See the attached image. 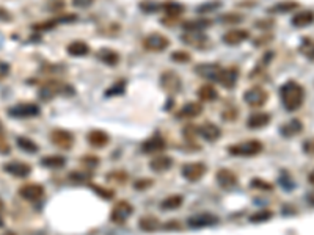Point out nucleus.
Here are the masks:
<instances>
[{
    "mask_svg": "<svg viewBox=\"0 0 314 235\" xmlns=\"http://www.w3.org/2000/svg\"><path fill=\"white\" fill-rule=\"evenodd\" d=\"M250 187H251V188H256V190H262V191H272V190H274V185L269 184V182H265L264 179H258V177L251 179Z\"/></svg>",
    "mask_w": 314,
    "mask_h": 235,
    "instance_id": "42",
    "label": "nucleus"
},
{
    "mask_svg": "<svg viewBox=\"0 0 314 235\" xmlns=\"http://www.w3.org/2000/svg\"><path fill=\"white\" fill-rule=\"evenodd\" d=\"M41 113L39 105L32 103V102H22V103H16L11 109H8V115L13 118H20V119H27V118H35Z\"/></svg>",
    "mask_w": 314,
    "mask_h": 235,
    "instance_id": "3",
    "label": "nucleus"
},
{
    "mask_svg": "<svg viewBox=\"0 0 314 235\" xmlns=\"http://www.w3.org/2000/svg\"><path fill=\"white\" fill-rule=\"evenodd\" d=\"M90 179H91V174H90V173H82V171H79V173H73V174H71V180H74L76 184L88 182Z\"/></svg>",
    "mask_w": 314,
    "mask_h": 235,
    "instance_id": "49",
    "label": "nucleus"
},
{
    "mask_svg": "<svg viewBox=\"0 0 314 235\" xmlns=\"http://www.w3.org/2000/svg\"><path fill=\"white\" fill-rule=\"evenodd\" d=\"M91 188L94 190V193H98L102 199H113V196H115L113 190H110V188H104L101 185H91Z\"/></svg>",
    "mask_w": 314,
    "mask_h": 235,
    "instance_id": "44",
    "label": "nucleus"
},
{
    "mask_svg": "<svg viewBox=\"0 0 314 235\" xmlns=\"http://www.w3.org/2000/svg\"><path fill=\"white\" fill-rule=\"evenodd\" d=\"M222 5L220 0H211V2H206V4H201L198 8H197V13L200 14H206V13H211L214 10H217L219 7Z\"/></svg>",
    "mask_w": 314,
    "mask_h": 235,
    "instance_id": "40",
    "label": "nucleus"
},
{
    "mask_svg": "<svg viewBox=\"0 0 314 235\" xmlns=\"http://www.w3.org/2000/svg\"><path fill=\"white\" fill-rule=\"evenodd\" d=\"M274 215L275 213L272 212L270 208H262V210H258V212H255L253 215L250 217V221L251 223H265V221H270L272 218H274Z\"/></svg>",
    "mask_w": 314,
    "mask_h": 235,
    "instance_id": "38",
    "label": "nucleus"
},
{
    "mask_svg": "<svg viewBox=\"0 0 314 235\" xmlns=\"http://www.w3.org/2000/svg\"><path fill=\"white\" fill-rule=\"evenodd\" d=\"M83 163L87 165L88 169H91V168H94V166L99 163V160H98L96 157H85V159H83Z\"/></svg>",
    "mask_w": 314,
    "mask_h": 235,
    "instance_id": "58",
    "label": "nucleus"
},
{
    "mask_svg": "<svg viewBox=\"0 0 314 235\" xmlns=\"http://www.w3.org/2000/svg\"><path fill=\"white\" fill-rule=\"evenodd\" d=\"M39 165L44 166V168H49V169H60L66 165V159L61 157V155H46L39 160Z\"/></svg>",
    "mask_w": 314,
    "mask_h": 235,
    "instance_id": "32",
    "label": "nucleus"
},
{
    "mask_svg": "<svg viewBox=\"0 0 314 235\" xmlns=\"http://www.w3.org/2000/svg\"><path fill=\"white\" fill-rule=\"evenodd\" d=\"M141 10L143 11H146V13H154V11H157V10H160L162 8V5L160 4H157V2H153V0H144V2H141Z\"/></svg>",
    "mask_w": 314,
    "mask_h": 235,
    "instance_id": "47",
    "label": "nucleus"
},
{
    "mask_svg": "<svg viewBox=\"0 0 314 235\" xmlns=\"http://www.w3.org/2000/svg\"><path fill=\"white\" fill-rule=\"evenodd\" d=\"M306 201H308V204H311V205L314 207V190H312V191H309V193H308Z\"/></svg>",
    "mask_w": 314,
    "mask_h": 235,
    "instance_id": "59",
    "label": "nucleus"
},
{
    "mask_svg": "<svg viewBox=\"0 0 314 235\" xmlns=\"http://www.w3.org/2000/svg\"><path fill=\"white\" fill-rule=\"evenodd\" d=\"M203 113V105L198 102H187L182 105V109L176 113L178 119H192Z\"/></svg>",
    "mask_w": 314,
    "mask_h": 235,
    "instance_id": "22",
    "label": "nucleus"
},
{
    "mask_svg": "<svg viewBox=\"0 0 314 235\" xmlns=\"http://www.w3.org/2000/svg\"><path fill=\"white\" fill-rule=\"evenodd\" d=\"M264 144L259 140H247L237 144L228 146V152L234 157H256L262 152Z\"/></svg>",
    "mask_w": 314,
    "mask_h": 235,
    "instance_id": "2",
    "label": "nucleus"
},
{
    "mask_svg": "<svg viewBox=\"0 0 314 235\" xmlns=\"http://www.w3.org/2000/svg\"><path fill=\"white\" fill-rule=\"evenodd\" d=\"M280 97H281V103L284 107V110L292 113V112H297L302 109L306 93H305V88L299 82L287 80L280 88Z\"/></svg>",
    "mask_w": 314,
    "mask_h": 235,
    "instance_id": "1",
    "label": "nucleus"
},
{
    "mask_svg": "<svg viewBox=\"0 0 314 235\" xmlns=\"http://www.w3.org/2000/svg\"><path fill=\"white\" fill-rule=\"evenodd\" d=\"M106 179H109L110 182H115V184H126V180H128V174L124 173V171H112V173H109L106 176Z\"/></svg>",
    "mask_w": 314,
    "mask_h": 235,
    "instance_id": "41",
    "label": "nucleus"
},
{
    "mask_svg": "<svg viewBox=\"0 0 314 235\" xmlns=\"http://www.w3.org/2000/svg\"><path fill=\"white\" fill-rule=\"evenodd\" d=\"M220 71H222V66L217 65V63H201V65H198L195 68V72L200 77H203L206 80H214V82H217Z\"/></svg>",
    "mask_w": 314,
    "mask_h": 235,
    "instance_id": "20",
    "label": "nucleus"
},
{
    "mask_svg": "<svg viewBox=\"0 0 314 235\" xmlns=\"http://www.w3.org/2000/svg\"><path fill=\"white\" fill-rule=\"evenodd\" d=\"M2 210H4V202L0 201V213H2Z\"/></svg>",
    "mask_w": 314,
    "mask_h": 235,
    "instance_id": "61",
    "label": "nucleus"
},
{
    "mask_svg": "<svg viewBox=\"0 0 314 235\" xmlns=\"http://www.w3.org/2000/svg\"><path fill=\"white\" fill-rule=\"evenodd\" d=\"M0 152H2V154L10 152V146H8V143H7V140H5L2 132H0Z\"/></svg>",
    "mask_w": 314,
    "mask_h": 235,
    "instance_id": "57",
    "label": "nucleus"
},
{
    "mask_svg": "<svg viewBox=\"0 0 314 235\" xmlns=\"http://www.w3.org/2000/svg\"><path fill=\"white\" fill-rule=\"evenodd\" d=\"M11 20H13V14L8 10L0 7V22H11Z\"/></svg>",
    "mask_w": 314,
    "mask_h": 235,
    "instance_id": "55",
    "label": "nucleus"
},
{
    "mask_svg": "<svg viewBox=\"0 0 314 235\" xmlns=\"http://www.w3.org/2000/svg\"><path fill=\"white\" fill-rule=\"evenodd\" d=\"M165 147H166V141L157 134V135H153L148 140L143 141L141 151L146 152V154H160Z\"/></svg>",
    "mask_w": 314,
    "mask_h": 235,
    "instance_id": "18",
    "label": "nucleus"
},
{
    "mask_svg": "<svg viewBox=\"0 0 314 235\" xmlns=\"http://www.w3.org/2000/svg\"><path fill=\"white\" fill-rule=\"evenodd\" d=\"M181 41L195 49H204L209 42V36L204 35V32H184L181 35Z\"/></svg>",
    "mask_w": 314,
    "mask_h": 235,
    "instance_id": "15",
    "label": "nucleus"
},
{
    "mask_svg": "<svg viewBox=\"0 0 314 235\" xmlns=\"http://www.w3.org/2000/svg\"><path fill=\"white\" fill-rule=\"evenodd\" d=\"M302 151L306 154V155H311L314 157V137L312 138H308L302 143Z\"/></svg>",
    "mask_w": 314,
    "mask_h": 235,
    "instance_id": "48",
    "label": "nucleus"
},
{
    "mask_svg": "<svg viewBox=\"0 0 314 235\" xmlns=\"http://www.w3.org/2000/svg\"><path fill=\"white\" fill-rule=\"evenodd\" d=\"M175 160L170 155L165 154H157L151 162H150V168L154 171V173H166L168 169H172Z\"/></svg>",
    "mask_w": 314,
    "mask_h": 235,
    "instance_id": "23",
    "label": "nucleus"
},
{
    "mask_svg": "<svg viewBox=\"0 0 314 235\" xmlns=\"http://www.w3.org/2000/svg\"><path fill=\"white\" fill-rule=\"evenodd\" d=\"M124 91H126V82L124 80H116L112 87H109L107 90H106V96L107 97H112V96H121V94H124Z\"/></svg>",
    "mask_w": 314,
    "mask_h": 235,
    "instance_id": "39",
    "label": "nucleus"
},
{
    "mask_svg": "<svg viewBox=\"0 0 314 235\" xmlns=\"http://www.w3.org/2000/svg\"><path fill=\"white\" fill-rule=\"evenodd\" d=\"M87 140L90 143V146L96 147V149H102L106 147L109 143H110V137L107 132H104L101 129H94V130H90L88 135H87Z\"/></svg>",
    "mask_w": 314,
    "mask_h": 235,
    "instance_id": "25",
    "label": "nucleus"
},
{
    "mask_svg": "<svg viewBox=\"0 0 314 235\" xmlns=\"http://www.w3.org/2000/svg\"><path fill=\"white\" fill-rule=\"evenodd\" d=\"M239 80V68L237 66H229V68H222L217 83H220L223 88L231 90L237 85Z\"/></svg>",
    "mask_w": 314,
    "mask_h": 235,
    "instance_id": "14",
    "label": "nucleus"
},
{
    "mask_svg": "<svg viewBox=\"0 0 314 235\" xmlns=\"http://www.w3.org/2000/svg\"><path fill=\"white\" fill-rule=\"evenodd\" d=\"M160 87L168 94H178L182 90V80L175 71H165L160 75Z\"/></svg>",
    "mask_w": 314,
    "mask_h": 235,
    "instance_id": "7",
    "label": "nucleus"
},
{
    "mask_svg": "<svg viewBox=\"0 0 314 235\" xmlns=\"http://www.w3.org/2000/svg\"><path fill=\"white\" fill-rule=\"evenodd\" d=\"M16 143H17V147L22 149L24 152H29V154L38 152V144H36L33 140L27 138V137H17V138H16Z\"/></svg>",
    "mask_w": 314,
    "mask_h": 235,
    "instance_id": "37",
    "label": "nucleus"
},
{
    "mask_svg": "<svg viewBox=\"0 0 314 235\" xmlns=\"http://www.w3.org/2000/svg\"><path fill=\"white\" fill-rule=\"evenodd\" d=\"M170 46V39L162 33H150L143 38V47L148 52H163Z\"/></svg>",
    "mask_w": 314,
    "mask_h": 235,
    "instance_id": "5",
    "label": "nucleus"
},
{
    "mask_svg": "<svg viewBox=\"0 0 314 235\" xmlns=\"http://www.w3.org/2000/svg\"><path fill=\"white\" fill-rule=\"evenodd\" d=\"M4 171L8 174H11L13 177H19V179H26L32 174V166L26 162L20 160H13L4 165Z\"/></svg>",
    "mask_w": 314,
    "mask_h": 235,
    "instance_id": "13",
    "label": "nucleus"
},
{
    "mask_svg": "<svg viewBox=\"0 0 314 235\" xmlns=\"http://www.w3.org/2000/svg\"><path fill=\"white\" fill-rule=\"evenodd\" d=\"M303 129H305L303 122L297 118H292L283 125H280V134L284 138H294V137H299L303 132Z\"/></svg>",
    "mask_w": 314,
    "mask_h": 235,
    "instance_id": "17",
    "label": "nucleus"
},
{
    "mask_svg": "<svg viewBox=\"0 0 314 235\" xmlns=\"http://www.w3.org/2000/svg\"><path fill=\"white\" fill-rule=\"evenodd\" d=\"M197 134H198V127H195V125H187L185 130H184V135L187 138H195Z\"/></svg>",
    "mask_w": 314,
    "mask_h": 235,
    "instance_id": "56",
    "label": "nucleus"
},
{
    "mask_svg": "<svg viewBox=\"0 0 314 235\" xmlns=\"http://www.w3.org/2000/svg\"><path fill=\"white\" fill-rule=\"evenodd\" d=\"M151 185H153V180H151V179H137V180L134 182V188H135V190H148Z\"/></svg>",
    "mask_w": 314,
    "mask_h": 235,
    "instance_id": "51",
    "label": "nucleus"
},
{
    "mask_svg": "<svg viewBox=\"0 0 314 235\" xmlns=\"http://www.w3.org/2000/svg\"><path fill=\"white\" fill-rule=\"evenodd\" d=\"M198 97H200L203 102H212V100H215V99L219 97V93H217V90L212 87V85L206 83V85H203V87H200V90H198Z\"/></svg>",
    "mask_w": 314,
    "mask_h": 235,
    "instance_id": "36",
    "label": "nucleus"
},
{
    "mask_svg": "<svg viewBox=\"0 0 314 235\" xmlns=\"http://www.w3.org/2000/svg\"><path fill=\"white\" fill-rule=\"evenodd\" d=\"M51 141L54 146L63 149V151H68L74 146V135L65 129H55L51 132Z\"/></svg>",
    "mask_w": 314,
    "mask_h": 235,
    "instance_id": "11",
    "label": "nucleus"
},
{
    "mask_svg": "<svg viewBox=\"0 0 314 235\" xmlns=\"http://www.w3.org/2000/svg\"><path fill=\"white\" fill-rule=\"evenodd\" d=\"M207 171V166L203 162H190L185 163L181 169V174L188 182H198Z\"/></svg>",
    "mask_w": 314,
    "mask_h": 235,
    "instance_id": "9",
    "label": "nucleus"
},
{
    "mask_svg": "<svg viewBox=\"0 0 314 235\" xmlns=\"http://www.w3.org/2000/svg\"><path fill=\"white\" fill-rule=\"evenodd\" d=\"M308 182H309L311 185H314V169H312L311 173L308 174Z\"/></svg>",
    "mask_w": 314,
    "mask_h": 235,
    "instance_id": "60",
    "label": "nucleus"
},
{
    "mask_svg": "<svg viewBox=\"0 0 314 235\" xmlns=\"http://www.w3.org/2000/svg\"><path fill=\"white\" fill-rule=\"evenodd\" d=\"M10 71H11V66H10V63L7 61H2L0 60V80H4L10 75Z\"/></svg>",
    "mask_w": 314,
    "mask_h": 235,
    "instance_id": "52",
    "label": "nucleus"
},
{
    "mask_svg": "<svg viewBox=\"0 0 314 235\" xmlns=\"http://www.w3.org/2000/svg\"><path fill=\"white\" fill-rule=\"evenodd\" d=\"M198 134L206 140V141H217L220 137H222V130H220V127L214 122H204L203 125L198 127Z\"/></svg>",
    "mask_w": 314,
    "mask_h": 235,
    "instance_id": "24",
    "label": "nucleus"
},
{
    "mask_svg": "<svg viewBox=\"0 0 314 235\" xmlns=\"http://www.w3.org/2000/svg\"><path fill=\"white\" fill-rule=\"evenodd\" d=\"M66 50L71 57H76V58L77 57H85L90 52V46L87 44L85 41H73L71 44L66 47Z\"/></svg>",
    "mask_w": 314,
    "mask_h": 235,
    "instance_id": "31",
    "label": "nucleus"
},
{
    "mask_svg": "<svg viewBox=\"0 0 314 235\" xmlns=\"http://www.w3.org/2000/svg\"><path fill=\"white\" fill-rule=\"evenodd\" d=\"M211 25H212V20L207 19V17H197V19L184 20L182 22L184 32H204Z\"/></svg>",
    "mask_w": 314,
    "mask_h": 235,
    "instance_id": "26",
    "label": "nucleus"
},
{
    "mask_svg": "<svg viewBox=\"0 0 314 235\" xmlns=\"http://www.w3.org/2000/svg\"><path fill=\"white\" fill-rule=\"evenodd\" d=\"M132 213H134V205L131 202L119 201L113 205V208L110 212V220L115 224H123L131 218Z\"/></svg>",
    "mask_w": 314,
    "mask_h": 235,
    "instance_id": "8",
    "label": "nucleus"
},
{
    "mask_svg": "<svg viewBox=\"0 0 314 235\" xmlns=\"http://www.w3.org/2000/svg\"><path fill=\"white\" fill-rule=\"evenodd\" d=\"M4 235H16L14 232H7V233H4Z\"/></svg>",
    "mask_w": 314,
    "mask_h": 235,
    "instance_id": "62",
    "label": "nucleus"
},
{
    "mask_svg": "<svg viewBox=\"0 0 314 235\" xmlns=\"http://www.w3.org/2000/svg\"><path fill=\"white\" fill-rule=\"evenodd\" d=\"M184 204V198L181 195H172L168 198H165L160 202V208L163 212H170V210H178Z\"/></svg>",
    "mask_w": 314,
    "mask_h": 235,
    "instance_id": "34",
    "label": "nucleus"
},
{
    "mask_svg": "<svg viewBox=\"0 0 314 235\" xmlns=\"http://www.w3.org/2000/svg\"><path fill=\"white\" fill-rule=\"evenodd\" d=\"M172 60L176 61V63H188L190 61V54L184 52V50H175L172 54Z\"/></svg>",
    "mask_w": 314,
    "mask_h": 235,
    "instance_id": "46",
    "label": "nucleus"
},
{
    "mask_svg": "<svg viewBox=\"0 0 314 235\" xmlns=\"http://www.w3.org/2000/svg\"><path fill=\"white\" fill-rule=\"evenodd\" d=\"M270 121H272L270 113L258 112V113H253V115L248 116L247 127H248V129H253V130H259V129H264V127H267L270 124Z\"/></svg>",
    "mask_w": 314,
    "mask_h": 235,
    "instance_id": "21",
    "label": "nucleus"
},
{
    "mask_svg": "<svg viewBox=\"0 0 314 235\" xmlns=\"http://www.w3.org/2000/svg\"><path fill=\"white\" fill-rule=\"evenodd\" d=\"M237 109H234V107H228L226 110H223V113H222V116H223V119L225 121H236L237 119Z\"/></svg>",
    "mask_w": 314,
    "mask_h": 235,
    "instance_id": "50",
    "label": "nucleus"
},
{
    "mask_svg": "<svg viewBox=\"0 0 314 235\" xmlns=\"http://www.w3.org/2000/svg\"><path fill=\"white\" fill-rule=\"evenodd\" d=\"M269 99V93L262 88V87H251L250 90H247L244 93V102L251 107V109H258V107H262L265 105Z\"/></svg>",
    "mask_w": 314,
    "mask_h": 235,
    "instance_id": "4",
    "label": "nucleus"
},
{
    "mask_svg": "<svg viewBox=\"0 0 314 235\" xmlns=\"http://www.w3.org/2000/svg\"><path fill=\"white\" fill-rule=\"evenodd\" d=\"M17 193H19L20 198H24L26 201L36 202V201L44 198L46 190H44V187L41 185V184H26V185H22V187L19 188Z\"/></svg>",
    "mask_w": 314,
    "mask_h": 235,
    "instance_id": "10",
    "label": "nucleus"
},
{
    "mask_svg": "<svg viewBox=\"0 0 314 235\" xmlns=\"http://www.w3.org/2000/svg\"><path fill=\"white\" fill-rule=\"evenodd\" d=\"M272 39H274V36H272V35H262V36H259V38H256V39H255L253 46L261 47V46L267 44V42H270Z\"/></svg>",
    "mask_w": 314,
    "mask_h": 235,
    "instance_id": "53",
    "label": "nucleus"
},
{
    "mask_svg": "<svg viewBox=\"0 0 314 235\" xmlns=\"http://www.w3.org/2000/svg\"><path fill=\"white\" fill-rule=\"evenodd\" d=\"M250 38V32L245 29H233L228 30L223 35V42L226 46H239L244 41H247Z\"/></svg>",
    "mask_w": 314,
    "mask_h": 235,
    "instance_id": "19",
    "label": "nucleus"
},
{
    "mask_svg": "<svg viewBox=\"0 0 314 235\" xmlns=\"http://www.w3.org/2000/svg\"><path fill=\"white\" fill-rule=\"evenodd\" d=\"M55 25H58L57 19H52V20H47V22L35 24V25H33V30H36V32H47V30H52Z\"/></svg>",
    "mask_w": 314,
    "mask_h": 235,
    "instance_id": "45",
    "label": "nucleus"
},
{
    "mask_svg": "<svg viewBox=\"0 0 314 235\" xmlns=\"http://www.w3.org/2000/svg\"><path fill=\"white\" fill-rule=\"evenodd\" d=\"M220 20L223 24H239L244 20V16L239 13H226L220 17Z\"/></svg>",
    "mask_w": 314,
    "mask_h": 235,
    "instance_id": "43",
    "label": "nucleus"
},
{
    "mask_svg": "<svg viewBox=\"0 0 314 235\" xmlns=\"http://www.w3.org/2000/svg\"><path fill=\"white\" fill-rule=\"evenodd\" d=\"M299 52L309 61H314V39L309 36H303L300 39V46H299Z\"/></svg>",
    "mask_w": 314,
    "mask_h": 235,
    "instance_id": "33",
    "label": "nucleus"
},
{
    "mask_svg": "<svg viewBox=\"0 0 314 235\" xmlns=\"http://www.w3.org/2000/svg\"><path fill=\"white\" fill-rule=\"evenodd\" d=\"M162 10L165 11L166 17H172V19H179V16L185 11L184 5H181L179 2H175V0H166V2H163Z\"/></svg>",
    "mask_w": 314,
    "mask_h": 235,
    "instance_id": "30",
    "label": "nucleus"
},
{
    "mask_svg": "<svg viewBox=\"0 0 314 235\" xmlns=\"http://www.w3.org/2000/svg\"><path fill=\"white\" fill-rule=\"evenodd\" d=\"M65 91H69L71 94H74V90L71 87H68V85L61 83L58 80H49L43 85V88H41L39 91V97L43 100H51L52 97H55L57 94L60 93H65Z\"/></svg>",
    "mask_w": 314,
    "mask_h": 235,
    "instance_id": "6",
    "label": "nucleus"
},
{
    "mask_svg": "<svg viewBox=\"0 0 314 235\" xmlns=\"http://www.w3.org/2000/svg\"><path fill=\"white\" fill-rule=\"evenodd\" d=\"M96 57L104 63V65L107 66H116L119 63V55L118 52H115L113 49H109V47H102L98 50Z\"/></svg>",
    "mask_w": 314,
    "mask_h": 235,
    "instance_id": "29",
    "label": "nucleus"
},
{
    "mask_svg": "<svg viewBox=\"0 0 314 235\" xmlns=\"http://www.w3.org/2000/svg\"><path fill=\"white\" fill-rule=\"evenodd\" d=\"M299 7H300V4L296 2V0H283V2H277L275 5H272L270 8H267V13H270V14H286V13L297 10Z\"/></svg>",
    "mask_w": 314,
    "mask_h": 235,
    "instance_id": "28",
    "label": "nucleus"
},
{
    "mask_svg": "<svg viewBox=\"0 0 314 235\" xmlns=\"http://www.w3.org/2000/svg\"><path fill=\"white\" fill-rule=\"evenodd\" d=\"M94 0H73V5L77 7V8H83V10H87L93 5Z\"/></svg>",
    "mask_w": 314,
    "mask_h": 235,
    "instance_id": "54",
    "label": "nucleus"
},
{
    "mask_svg": "<svg viewBox=\"0 0 314 235\" xmlns=\"http://www.w3.org/2000/svg\"><path fill=\"white\" fill-rule=\"evenodd\" d=\"M215 180L225 190H231V188H234L239 184L237 174L234 173V171L228 169V168H222V169L217 171V173H215Z\"/></svg>",
    "mask_w": 314,
    "mask_h": 235,
    "instance_id": "16",
    "label": "nucleus"
},
{
    "mask_svg": "<svg viewBox=\"0 0 314 235\" xmlns=\"http://www.w3.org/2000/svg\"><path fill=\"white\" fill-rule=\"evenodd\" d=\"M138 227L143 230V232H156L159 227H160V223L156 217L153 215H146V217H141L140 221H138Z\"/></svg>",
    "mask_w": 314,
    "mask_h": 235,
    "instance_id": "35",
    "label": "nucleus"
},
{
    "mask_svg": "<svg viewBox=\"0 0 314 235\" xmlns=\"http://www.w3.org/2000/svg\"><path fill=\"white\" fill-rule=\"evenodd\" d=\"M219 217L212 215V213H198V215H194L188 218L187 226L190 229H204V227H211L219 224Z\"/></svg>",
    "mask_w": 314,
    "mask_h": 235,
    "instance_id": "12",
    "label": "nucleus"
},
{
    "mask_svg": "<svg viewBox=\"0 0 314 235\" xmlns=\"http://www.w3.org/2000/svg\"><path fill=\"white\" fill-rule=\"evenodd\" d=\"M312 22H314V11L312 10L299 11L291 19V24L294 27H297V29H305V27L311 25Z\"/></svg>",
    "mask_w": 314,
    "mask_h": 235,
    "instance_id": "27",
    "label": "nucleus"
}]
</instances>
